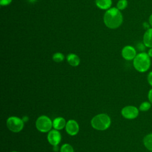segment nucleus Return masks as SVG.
Wrapping results in <instances>:
<instances>
[{"mask_svg":"<svg viewBox=\"0 0 152 152\" xmlns=\"http://www.w3.org/2000/svg\"><path fill=\"white\" fill-rule=\"evenodd\" d=\"M65 131L68 134L71 136L75 135L79 131V125L77 122L74 119H69L66 122Z\"/></svg>","mask_w":152,"mask_h":152,"instance_id":"8","label":"nucleus"},{"mask_svg":"<svg viewBox=\"0 0 152 152\" xmlns=\"http://www.w3.org/2000/svg\"><path fill=\"white\" fill-rule=\"evenodd\" d=\"M128 5V1L126 0H119L117 3V8L119 10H124Z\"/></svg>","mask_w":152,"mask_h":152,"instance_id":"18","label":"nucleus"},{"mask_svg":"<svg viewBox=\"0 0 152 152\" xmlns=\"http://www.w3.org/2000/svg\"><path fill=\"white\" fill-rule=\"evenodd\" d=\"M11 152H17V151H11Z\"/></svg>","mask_w":152,"mask_h":152,"instance_id":"26","label":"nucleus"},{"mask_svg":"<svg viewBox=\"0 0 152 152\" xmlns=\"http://www.w3.org/2000/svg\"><path fill=\"white\" fill-rule=\"evenodd\" d=\"M27 1H28L29 2H34L36 0H27Z\"/></svg>","mask_w":152,"mask_h":152,"instance_id":"25","label":"nucleus"},{"mask_svg":"<svg viewBox=\"0 0 152 152\" xmlns=\"http://www.w3.org/2000/svg\"><path fill=\"white\" fill-rule=\"evenodd\" d=\"M53 127L55 129L61 130L63 129L66 126V121L62 117H58L53 119Z\"/></svg>","mask_w":152,"mask_h":152,"instance_id":"11","label":"nucleus"},{"mask_svg":"<svg viewBox=\"0 0 152 152\" xmlns=\"http://www.w3.org/2000/svg\"><path fill=\"white\" fill-rule=\"evenodd\" d=\"M134 68L140 72H145L148 70L151 65L150 57L145 52H141L133 59Z\"/></svg>","mask_w":152,"mask_h":152,"instance_id":"2","label":"nucleus"},{"mask_svg":"<svg viewBox=\"0 0 152 152\" xmlns=\"http://www.w3.org/2000/svg\"><path fill=\"white\" fill-rule=\"evenodd\" d=\"M36 127L41 132H49L53 127V122L48 116L42 115L36 119Z\"/></svg>","mask_w":152,"mask_h":152,"instance_id":"4","label":"nucleus"},{"mask_svg":"<svg viewBox=\"0 0 152 152\" xmlns=\"http://www.w3.org/2000/svg\"><path fill=\"white\" fill-rule=\"evenodd\" d=\"M6 124L8 129L12 132H19L24 128V121L17 116L9 117Z\"/></svg>","mask_w":152,"mask_h":152,"instance_id":"5","label":"nucleus"},{"mask_svg":"<svg viewBox=\"0 0 152 152\" xmlns=\"http://www.w3.org/2000/svg\"><path fill=\"white\" fill-rule=\"evenodd\" d=\"M148 21H149V24L152 27V14L150 15L149 18H148Z\"/></svg>","mask_w":152,"mask_h":152,"instance_id":"24","label":"nucleus"},{"mask_svg":"<svg viewBox=\"0 0 152 152\" xmlns=\"http://www.w3.org/2000/svg\"><path fill=\"white\" fill-rule=\"evenodd\" d=\"M47 139L50 144L53 146L58 145L61 140V135L58 130H50L48 134Z\"/></svg>","mask_w":152,"mask_h":152,"instance_id":"7","label":"nucleus"},{"mask_svg":"<svg viewBox=\"0 0 152 152\" xmlns=\"http://www.w3.org/2000/svg\"><path fill=\"white\" fill-rule=\"evenodd\" d=\"M121 54L124 59L127 61H131L135 58L137 55V52L134 47L128 45L123 48Z\"/></svg>","mask_w":152,"mask_h":152,"instance_id":"9","label":"nucleus"},{"mask_svg":"<svg viewBox=\"0 0 152 152\" xmlns=\"http://www.w3.org/2000/svg\"><path fill=\"white\" fill-rule=\"evenodd\" d=\"M66 60L68 64L72 66H77L80 63V58L75 54L69 53L66 57Z\"/></svg>","mask_w":152,"mask_h":152,"instance_id":"12","label":"nucleus"},{"mask_svg":"<svg viewBox=\"0 0 152 152\" xmlns=\"http://www.w3.org/2000/svg\"><path fill=\"white\" fill-rule=\"evenodd\" d=\"M105 25L109 28L114 29L119 27L122 23L123 17L119 10L117 8L108 9L103 17Z\"/></svg>","mask_w":152,"mask_h":152,"instance_id":"1","label":"nucleus"},{"mask_svg":"<svg viewBox=\"0 0 152 152\" xmlns=\"http://www.w3.org/2000/svg\"><path fill=\"white\" fill-rule=\"evenodd\" d=\"M60 152H74L73 147L69 144H64L60 149Z\"/></svg>","mask_w":152,"mask_h":152,"instance_id":"17","label":"nucleus"},{"mask_svg":"<svg viewBox=\"0 0 152 152\" xmlns=\"http://www.w3.org/2000/svg\"><path fill=\"white\" fill-rule=\"evenodd\" d=\"M148 101L152 104V88H151L148 91Z\"/></svg>","mask_w":152,"mask_h":152,"instance_id":"21","label":"nucleus"},{"mask_svg":"<svg viewBox=\"0 0 152 152\" xmlns=\"http://www.w3.org/2000/svg\"><path fill=\"white\" fill-rule=\"evenodd\" d=\"M139 114V109L134 106H126L121 110L122 116L128 119H134Z\"/></svg>","mask_w":152,"mask_h":152,"instance_id":"6","label":"nucleus"},{"mask_svg":"<svg viewBox=\"0 0 152 152\" xmlns=\"http://www.w3.org/2000/svg\"><path fill=\"white\" fill-rule=\"evenodd\" d=\"M11 1L12 0H0V4L1 5H8Z\"/></svg>","mask_w":152,"mask_h":152,"instance_id":"20","label":"nucleus"},{"mask_svg":"<svg viewBox=\"0 0 152 152\" xmlns=\"http://www.w3.org/2000/svg\"><path fill=\"white\" fill-rule=\"evenodd\" d=\"M151 103L148 101H145V102H142L140 106H139V110L141 112H146L147 110H148L151 107Z\"/></svg>","mask_w":152,"mask_h":152,"instance_id":"15","label":"nucleus"},{"mask_svg":"<svg viewBox=\"0 0 152 152\" xmlns=\"http://www.w3.org/2000/svg\"><path fill=\"white\" fill-rule=\"evenodd\" d=\"M147 81L148 84L152 86V71L150 72L147 75Z\"/></svg>","mask_w":152,"mask_h":152,"instance_id":"19","label":"nucleus"},{"mask_svg":"<svg viewBox=\"0 0 152 152\" xmlns=\"http://www.w3.org/2000/svg\"><path fill=\"white\" fill-rule=\"evenodd\" d=\"M149 26H150V24L149 23H143V27L146 28L147 30L148 28H149Z\"/></svg>","mask_w":152,"mask_h":152,"instance_id":"22","label":"nucleus"},{"mask_svg":"<svg viewBox=\"0 0 152 152\" xmlns=\"http://www.w3.org/2000/svg\"><path fill=\"white\" fill-rule=\"evenodd\" d=\"M64 58H65L64 55L60 52H56L54 53L52 56L53 60L56 62H61L63 61L64 59Z\"/></svg>","mask_w":152,"mask_h":152,"instance_id":"16","label":"nucleus"},{"mask_svg":"<svg viewBox=\"0 0 152 152\" xmlns=\"http://www.w3.org/2000/svg\"><path fill=\"white\" fill-rule=\"evenodd\" d=\"M150 152H152V151H150Z\"/></svg>","mask_w":152,"mask_h":152,"instance_id":"27","label":"nucleus"},{"mask_svg":"<svg viewBox=\"0 0 152 152\" xmlns=\"http://www.w3.org/2000/svg\"><path fill=\"white\" fill-rule=\"evenodd\" d=\"M147 54L148 55V56H149L150 58H152V48H150V49L148 50Z\"/></svg>","mask_w":152,"mask_h":152,"instance_id":"23","label":"nucleus"},{"mask_svg":"<svg viewBox=\"0 0 152 152\" xmlns=\"http://www.w3.org/2000/svg\"><path fill=\"white\" fill-rule=\"evenodd\" d=\"M143 43L147 48H152V28H148L143 36Z\"/></svg>","mask_w":152,"mask_h":152,"instance_id":"10","label":"nucleus"},{"mask_svg":"<svg viewBox=\"0 0 152 152\" xmlns=\"http://www.w3.org/2000/svg\"><path fill=\"white\" fill-rule=\"evenodd\" d=\"M96 5L100 9H109L112 5V0H96Z\"/></svg>","mask_w":152,"mask_h":152,"instance_id":"13","label":"nucleus"},{"mask_svg":"<svg viewBox=\"0 0 152 152\" xmlns=\"http://www.w3.org/2000/svg\"><path fill=\"white\" fill-rule=\"evenodd\" d=\"M111 119L106 113H100L94 116L91 121V126L98 131H104L109 128Z\"/></svg>","mask_w":152,"mask_h":152,"instance_id":"3","label":"nucleus"},{"mask_svg":"<svg viewBox=\"0 0 152 152\" xmlns=\"http://www.w3.org/2000/svg\"><path fill=\"white\" fill-rule=\"evenodd\" d=\"M143 144L148 150L152 151V133L148 134L144 137Z\"/></svg>","mask_w":152,"mask_h":152,"instance_id":"14","label":"nucleus"}]
</instances>
